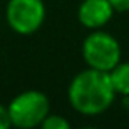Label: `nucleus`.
Wrapping results in <instances>:
<instances>
[{
	"mask_svg": "<svg viewBox=\"0 0 129 129\" xmlns=\"http://www.w3.org/2000/svg\"><path fill=\"white\" fill-rule=\"evenodd\" d=\"M116 91L111 83L110 72L88 67L70 80L67 98L77 113L83 116L101 114L113 105Z\"/></svg>",
	"mask_w": 129,
	"mask_h": 129,
	"instance_id": "f257e3e1",
	"label": "nucleus"
},
{
	"mask_svg": "<svg viewBox=\"0 0 129 129\" xmlns=\"http://www.w3.org/2000/svg\"><path fill=\"white\" fill-rule=\"evenodd\" d=\"M12 126L20 129H33L43 124L51 113V101L39 90H25L8 103Z\"/></svg>",
	"mask_w": 129,
	"mask_h": 129,
	"instance_id": "f03ea898",
	"label": "nucleus"
},
{
	"mask_svg": "<svg viewBox=\"0 0 129 129\" xmlns=\"http://www.w3.org/2000/svg\"><path fill=\"white\" fill-rule=\"evenodd\" d=\"M82 57L91 69L110 72L121 62V46L113 35L101 29H91L83 39Z\"/></svg>",
	"mask_w": 129,
	"mask_h": 129,
	"instance_id": "7ed1b4c3",
	"label": "nucleus"
},
{
	"mask_svg": "<svg viewBox=\"0 0 129 129\" xmlns=\"http://www.w3.org/2000/svg\"><path fill=\"white\" fill-rule=\"evenodd\" d=\"M5 18L15 33L33 35L44 23L46 5L43 0H8Z\"/></svg>",
	"mask_w": 129,
	"mask_h": 129,
	"instance_id": "20e7f679",
	"label": "nucleus"
},
{
	"mask_svg": "<svg viewBox=\"0 0 129 129\" xmlns=\"http://www.w3.org/2000/svg\"><path fill=\"white\" fill-rule=\"evenodd\" d=\"M116 12L110 0H83L79 5L77 18L88 29H100Z\"/></svg>",
	"mask_w": 129,
	"mask_h": 129,
	"instance_id": "39448f33",
	"label": "nucleus"
},
{
	"mask_svg": "<svg viewBox=\"0 0 129 129\" xmlns=\"http://www.w3.org/2000/svg\"><path fill=\"white\" fill-rule=\"evenodd\" d=\"M110 77L116 95L129 96V62H119L113 70H110Z\"/></svg>",
	"mask_w": 129,
	"mask_h": 129,
	"instance_id": "423d86ee",
	"label": "nucleus"
},
{
	"mask_svg": "<svg viewBox=\"0 0 129 129\" xmlns=\"http://www.w3.org/2000/svg\"><path fill=\"white\" fill-rule=\"evenodd\" d=\"M41 127L43 129H69L70 127V123L64 116H60V114L49 113L46 116V119L43 121Z\"/></svg>",
	"mask_w": 129,
	"mask_h": 129,
	"instance_id": "0eeeda50",
	"label": "nucleus"
},
{
	"mask_svg": "<svg viewBox=\"0 0 129 129\" xmlns=\"http://www.w3.org/2000/svg\"><path fill=\"white\" fill-rule=\"evenodd\" d=\"M10 126H12V121H10L8 108L0 105V129H8Z\"/></svg>",
	"mask_w": 129,
	"mask_h": 129,
	"instance_id": "6e6552de",
	"label": "nucleus"
},
{
	"mask_svg": "<svg viewBox=\"0 0 129 129\" xmlns=\"http://www.w3.org/2000/svg\"><path fill=\"white\" fill-rule=\"evenodd\" d=\"M116 12H129V0H110Z\"/></svg>",
	"mask_w": 129,
	"mask_h": 129,
	"instance_id": "1a4fd4ad",
	"label": "nucleus"
}]
</instances>
